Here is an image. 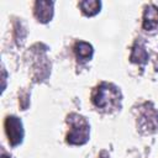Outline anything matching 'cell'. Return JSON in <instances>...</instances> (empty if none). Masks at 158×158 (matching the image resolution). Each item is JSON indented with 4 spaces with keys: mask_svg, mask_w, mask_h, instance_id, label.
Returning <instances> with one entry per match:
<instances>
[{
    "mask_svg": "<svg viewBox=\"0 0 158 158\" xmlns=\"http://www.w3.org/2000/svg\"><path fill=\"white\" fill-rule=\"evenodd\" d=\"M69 122L72 128L67 136L68 142L73 144H81L86 142L89 138V125L85 118L78 115H72Z\"/></svg>",
    "mask_w": 158,
    "mask_h": 158,
    "instance_id": "cell-1",
    "label": "cell"
},
{
    "mask_svg": "<svg viewBox=\"0 0 158 158\" xmlns=\"http://www.w3.org/2000/svg\"><path fill=\"white\" fill-rule=\"evenodd\" d=\"M118 93L115 89H111L109 85L104 84L101 86H99L94 94H93V101L98 107L101 109H107L109 106L112 105L114 101H116L118 99Z\"/></svg>",
    "mask_w": 158,
    "mask_h": 158,
    "instance_id": "cell-2",
    "label": "cell"
},
{
    "mask_svg": "<svg viewBox=\"0 0 158 158\" xmlns=\"http://www.w3.org/2000/svg\"><path fill=\"white\" fill-rule=\"evenodd\" d=\"M6 133L9 136V141L11 142V144H17L19 142H21L22 138V126H21V121L17 117H7L6 122Z\"/></svg>",
    "mask_w": 158,
    "mask_h": 158,
    "instance_id": "cell-3",
    "label": "cell"
},
{
    "mask_svg": "<svg viewBox=\"0 0 158 158\" xmlns=\"http://www.w3.org/2000/svg\"><path fill=\"white\" fill-rule=\"evenodd\" d=\"M156 27H158V7L148 6L143 16V28L148 31L154 30Z\"/></svg>",
    "mask_w": 158,
    "mask_h": 158,
    "instance_id": "cell-4",
    "label": "cell"
},
{
    "mask_svg": "<svg viewBox=\"0 0 158 158\" xmlns=\"http://www.w3.org/2000/svg\"><path fill=\"white\" fill-rule=\"evenodd\" d=\"M52 6H53L52 2H48V1H37L36 2V10H35L36 17L40 21H42V22H47L52 17V14H53Z\"/></svg>",
    "mask_w": 158,
    "mask_h": 158,
    "instance_id": "cell-5",
    "label": "cell"
},
{
    "mask_svg": "<svg viewBox=\"0 0 158 158\" xmlns=\"http://www.w3.org/2000/svg\"><path fill=\"white\" fill-rule=\"evenodd\" d=\"M75 52H77V57L81 60H88L91 54H93V48L89 43L85 42H79L75 46Z\"/></svg>",
    "mask_w": 158,
    "mask_h": 158,
    "instance_id": "cell-6",
    "label": "cell"
},
{
    "mask_svg": "<svg viewBox=\"0 0 158 158\" xmlns=\"http://www.w3.org/2000/svg\"><path fill=\"white\" fill-rule=\"evenodd\" d=\"M79 6L81 7V10L85 15L93 16L99 12L101 2L100 1H81V2H79Z\"/></svg>",
    "mask_w": 158,
    "mask_h": 158,
    "instance_id": "cell-7",
    "label": "cell"
},
{
    "mask_svg": "<svg viewBox=\"0 0 158 158\" xmlns=\"http://www.w3.org/2000/svg\"><path fill=\"white\" fill-rule=\"evenodd\" d=\"M147 58H148V56H147V53H146V51H144L143 47H139V46H138V48L135 47L133 53H132V57H131V59H132L133 62H139V63H142V62H146Z\"/></svg>",
    "mask_w": 158,
    "mask_h": 158,
    "instance_id": "cell-8",
    "label": "cell"
}]
</instances>
